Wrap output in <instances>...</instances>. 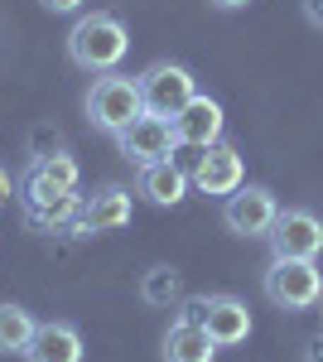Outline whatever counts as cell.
<instances>
[{"label":"cell","mask_w":323,"mask_h":362,"mask_svg":"<svg viewBox=\"0 0 323 362\" xmlns=\"http://www.w3.org/2000/svg\"><path fill=\"white\" fill-rule=\"evenodd\" d=\"M126 49H131V34L107 10H92V15H82L78 25L68 29V58L78 63L82 73H97V78L102 73H116Z\"/></svg>","instance_id":"1"},{"label":"cell","mask_w":323,"mask_h":362,"mask_svg":"<svg viewBox=\"0 0 323 362\" xmlns=\"http://www.w3.org/2000/svg\"><path fill=\"white\" fill-rule=\"evenodd\" d=\"M135 116H145V97H140V78L126 73H102L92 92H87V121L107 136H121Z\"/></svg>","instance_id":"2"},{"label":"cell","mask_w":323,"mask_h":362,"mask_svg":"<svg viewBox=\"0 0 323 362\" xmlns=\"http://www.w3.org/2000/svg\"><path fill=\"white\" fill-rule=\"evenodd\" d=\"M261 290H266V300L275 309H314L323 300V271L314 261H295V256H275L266 266V276H261Z\"/></svg>","instance_id":"3"},{"label":"cell","mask_w":323,"mask_h":362,"mask_svg":"<svg viewBox=\"0 0 323 362\" xmlns=\"http://www.w3.org/2000/svg\"><path fill=\"white\" fill-rule=\"evenodd\" d=\"M78 194H63L54 189L49 179H39L34 169H25V179H20V208H25V223L34 232H58V227H73L78 218Z\"/></svg>","instance_id":"4"},{"label":"cell","mask_w":323,"mask_h":362,"mask_svg":"<svg viewBox=\"0 0 323 362\" xmlns=\"http://www.w3.org/2000/svg\"><path fill=\"white\" fill-rule=\"evenodd\" d=\"M140 97H145L150 116H179L198 97V83L184 63H150L140 73Z\"/></svg>","instance_id":"5"},{"label":"cell","mask_w":323,"mask_h":362,"mask_svg":"<svg viewBox=\"0 0 323 362\" xmlns=\"http://www.w3.org/2000/svg\"><path fill=\"white\" fill-rule=\"evenodd\" d=\"M193 189L208 198H227L237 194L246 184V160L237 155V145H227V140H217L208 150H198V160H193Z\"/></svg>","instance_id":"6"},{"label":"cell","mask_w":323,"mask_h":362,"mask_svg":"<svg viewBox=\"0 0 323 362\" xmlns=\"http://www.w3.org/2000/svg\"><path fill=\"white\" fill-rule=\"evenodd\" d=\"M266 242H270V251H275V256L319 261V251H323V223L309 213V208H280Z\"/></svg>","instance_id":"7"},{"label":"cell","mask_w":323,"mask_h":362,"mask_svg":"<svg viewBox=\"0 0 323 362\" xmlns=\"http://www.w3.org/2000/svg\"><path fill=\"white\" fill-rule=\"evenodd\" d=\"M275 213H280V203H275V194H270L266 184H242L237 194H227V203H222V223L232 227L237 237H270Z\"/></svg>","instance_id":"8"},{"label":"cell","mask_w":323,"mask_h":362,"mask_svg":"<svg viewBox=\"0 0 323 362\" xmlns=\"http://www.w3.org/2000/svg\"><path fill=\"white\" fill-rule=\"evenodd\" d=\"M121 145V155L131 160V165H155V160H174V150H179V140H174V126H169V116H135L131 126L116 136Z\"/></svg>","instance_id":"9"},{"label":"cell","mask_w":323,"mask_h":362,"mask_svg":"<svg viewBox=\"0 0 323 362\" xmlns=\"http://www.w3.org/2000/svg\"><path fill=\"white\" fill-rule=\"evenodd\" d=\"M131 189H121V184H107V189H97L92 198H82L78 203V218H73V232L78 237H102V232H121V227L131 223Z\"/></svg>","instance_id":"10"},{"label":"cell","mask_w":323,"mask_h":362,"mask_svg":"<svg viewBox=\"0 0 323 362\" xmlns=\"http://www.w3.org/2000/svg\"><path fill=\"white\" fill-rule=\"evenodd\" d=\"M203 314H198V324L208 329L217 348H237L251 338V309L237 300V295H208V300H198Z\"/></svg>","instance_id":"11"},{"label":"cell","mask_w":323,"mask_h":362,"mask_svg":"<svg viewBox=\"0 0 323 362\" xmlns=\"http://www.w3.org/2000/svg\"><path fill=\"white\" fill-rule=\"evenodd\" d=\"M169 126H174V140H179V145H189V150H208V145L222 140L227 116H222V102H213V97L198 92L179 116H169Z\"/></svg>","instance_id":"12"},{"label":"cell","mask_w":323,"mask_h":362,"mask_svg":"<svg viewBox=\"0 0 323 362\" xmlns=\"http://www.w3.org/2000/svg\"><path fill=\"white\" fill-rule=\"evenodd\" d=\"M189 189L193 179L179 160H155V165H140V174H135V194L155 208H179L189 198Z\"/></svg>","instance_id":"13"},{"label":"cell","mask_w":323,"mask_h":362,"mask_svg":"<svg viewBox=\"0 0 323 362\" xmlns=\"http://www.w3.org/2000/svg\"><path fill=\"white\" fill-rule=\"evenodd\" d=\"M25 362H82V334L73 324L49 319V324L34 329V338L25 348Z\"/></svg>","instance_id":"14"},{"label":"cell","mask_w":323,"mask_h":362,"mask_svg":"<svg viewBox=\"0 0 323 362\" xmlns=\"http://www.w3.org/2000/svg\"><path fill=\"white\" fill-rule=\"evenodd\" d=\"M217 343L208 338V329L198 319H174L164 334V362H213Z\"/></svg>","instance_id":"15"},{"label":"cell","mask_w":323,"mask_h":362,"mask_svg":"<svg viewBox=\"0 0 323 362\" xmlns=\"http://www.w3.org/2000/svg\"><path fill=\"white\" fill-rule=\"evenodd\" d=\"M34 314L25 305H0V358H10V353H20L25 358L29 338H34Z\"/></svg>","instance_id":"16"},{"label":"cell","mask_w":323,"mask_h":362,"mask_svg":"<svg viewBox=\"0 0 323 362\" xmlns=\"http://www.w3.org/2000/svg\"><path fill=\"white\" fill-rule=\"evenodd\" d=\"M34 174L39 179H49L54 189H63V194H78V179H82V169H78V160L68 155V150H49V155H34Z\"/></svg>","instance_id":"17"},{"label":"cell","mask_w":323,"mask_h":362,"mask_svg":"<svg viewBox=\"0 0 323 362\" xmlns=\"http://www.w3.org/2000/svg\"><path fill=\"white\" fill-rule=\"evenodd\" d=\"M179 295H184V276L174 271V266H155V271H145V280H140V300L145 305H179Z\"/></svg>","instance_id":"18"},{"label":"cell","mask_w":323,"mask_h":362,"mask_svg":"<svg viewBox=\"0 0 323 362\" xmlns=\"http://www.w3.org/2000/svg\"><path fill=\"white\" fill-rule=\"evenodd\" d=\"M44 10H54V15H78L82 10V0H39Z\"/></svg>","instance_id":"19"},{"label":"cell","mask_w":323,"mask_h":362,"mask_svg":"<svg viewBox=\"0 0 323 362\" xmlns=\"http://www.w3.org/2000/svg\"><path fill=\"white\" fill-rule=\"evenodd\" d=\"M304 20L314 29H323V0H304Z\"/></svg>","instance_id":"20"},{"label":"cell","mask_w":323,"mask_h":362,"mask_svg":"<svg viewBox=\"0 0 323 362\" xmlns=\"http://www.w3.org/2000/svg\"><path fill=\"white\" fill-rule=\"evenodd\" d=\"M10 198H15V179H10V169L0 165V208H5Z\"/></svg>","instance_id":"21"},{"label":"cell","mask_w":323,"mask_h":362,"mask_svg":"<svg viewBox=\"0 0 323 362\" xmlns=\"http://www.w3.org/2000/svg\"><path fill=\"white\" fill-rule=\"evenodd\" d=\"M217 10H242V5H251V0H213Z\"/></svg>","instance_id":"22"}]
</instances>
